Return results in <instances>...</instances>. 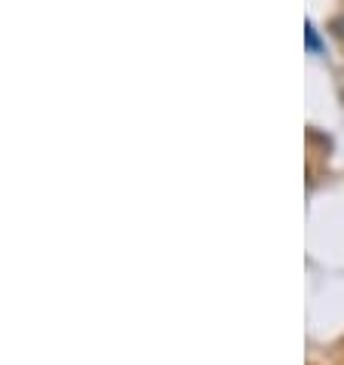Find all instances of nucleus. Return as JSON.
I'll use <instances>...</instances> for the list:
<instances>
[{"mask_svg":"<svg viewBox=\"0 0 344 365\" xmlns=\"http://www.w3.org/2000/svg\"><path fill=\"white\" fill-rule=\"evenodd\" d=\"M305 40H308V49H310V53H320V37H317V28H313L310 22L305 25Z\"/></svg>","mask_w":344,"mask_h":365,"instance_id":"obj_1","label":"nucleus"}]
</instances>
